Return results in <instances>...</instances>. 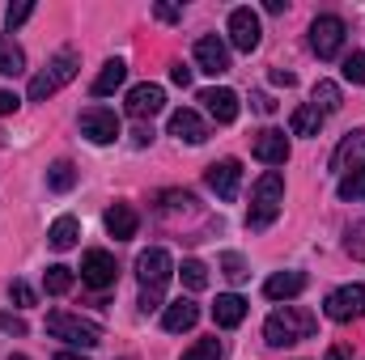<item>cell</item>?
Wrapping results in <instances>:
<instances>
[{
	"label": "cell",
	"mask_w": 365,
	"mask_h": 360,
	"mask_svg": "<svg viewBox=\"0 0 365 360\" xmlns=\"http://www.w3.org/2000/svg\"><path fill=\"white\" fill-rule=\"evenodd\" d=\"M47 186H51V191H73V186H77V166H73V162H56V166L47 170Z\"/></svg>",
	"instance_id": "cell-28"
},
{
	"label": "cell",
	"mask_w": 365,
	"mask_h": 360,
	"mask_svg": "<svg viewBox=\"0 0 365 360\" xmlns=\"http://www.w3.org/2000/svg\"><path fill=\"white\" fill-rule=\"evenodd\" d=\"M170 81H175V85H191V68H170Z\"/></svg>",
	"instance_id": "cell-40"
},
{
	"label": "cell",
	"mask_w": 365,
	"mask_h": 360,
	"mask_svg": "<svg viewBox=\"0 0 365 360\" xmlns=\"http://www.w3.org/2000/svg\"><path fill=\"white\" fill-rule=\"evenodd\" d=\"M344 21L336 17V13H327V17H314V26H310V51L319 55V60H336L340 55V47H344Z\"/></svg>",
	"instance_id": "cell-6"
},
{
	"label": "cell",
	"mask_w": 365,
	"mask_h": 360,
	"mask_svg": "<svg viewBox=\"0 0 365 360\" xmlns=\"http://www.w3.org/2000/svg\"><path fill=\"white\" fill-rule=\"evenodd\" d=\"M302 292H306V271H276L264 284V297H272V301H293Z\"/></svg>",
	"instance_id": "cell-17"
},
{
	"label": "cell",
	"mask_w": 365,
	"mask_h": 360,
	"mask_svg": "<svg viewBox=\"0 0 365 360\" xmlns=\"http://www.w3.org/2000/svg\"><path fill=\"white\" fill-rule=\"evenodd\" d=\"M102 221H106V233H110V238H119V242L136 238V229H140V216H136V208H132V203H110Z\"/></svg>",
	"instance_id": "cell-15"
},
{
	"label": "cell",
	"mask_w": 365,
	"mask_h": 360,
	"mask_svg": "<svg viewBox=\"0 0 365 360\" xmlns=\"http://www.w3.org/2000/svg\"><path fill=\"white\" fill-rule=\"evenodd\" d=\"M30 13H34V4H30V0H17V4H9V9H4V21H9V30H17V26L30 17Z\"/></svg>",
	"instance_id": "cell-34"
},
{
	"label": "cell",
	"mask_w": 365,
	"mask_h": 360,
	"mask_svg": "<svg viewBox=\"0 0 365 360\" xmlns=\"http://www.w3.org/2000/svg\"><path fill=\"white\" fill-rule=\"evenodd\" d=\"M259 17H255V9H234L230 13V43L238 47V51H255L259 47Z\"/></svg>",
	"instance_id": "cell-10"
},
{
	"label": "cell",
	"mask_w": 365,
	"mask_h": 360,
	"mask_svg": "<svg viewBox=\"0 0 365 360\" xmlns=\"http://www.w3.org/2000/svg\"><path fill=\"white\" fill-rule=\"evenodd\" d=\"M170 136H179L187 144H204V140H208V123H204L195 110H175V115H170Z\"/></svg>",
	"instance_id": "cell-19"
},
{
	"label": "cell",
	"mask_w": 365,
	"mask_h": 360,
	"mask_svg": "<svg viewBox=\"0 0 365 360\" xmlns=\"http://www.w3.org/2000/svg\"><path fill=\"white\" fill-rule=\"evenodd\" d=\"M349 162L357 166V162H365V127H357V132H349L344 140H340V149L331 153V170H349Z\"/></svg>",
	"instance_id": "cell-20"
},
{
	"label": "cell",
	"mask_w": 365,
	"mask_h": 360,
	"mask_svg": "<svg viewBox=\"0 0 365 360\" xmlns=\"http://www.w3.org/2000/svg\"><path fill=\"white\" fill-rule=\"evenodd\" d=\"M195 64L208 77H221V73H230V47L217 34H204V38H195Z\"/></svg>",
	"instance_id": "cell-11"
},
{
	"label": "cell",
	"mask_w": 365,
	"mask_h": 360,
	"mask_svg": "<svg viewBox=\"0 0 365 360\" xmlns=\"http://www.w3.org/2000/svg\"><path fill=\"white\" fill-rule=\"evenodd\" d=\"M9 360H30V356H9Z\"/></svg>",
	"instance_id": "cell-45"
},
{
	"label": "cell",
	"mask_w": 365,
	"mask_h": 360,
	"mask_svg": "<svg viewBox=\"0 0 365 360\" xmlns=\"http://www.w3.org/2000/svg\"><path fill=\"white\" fill-rule=\"evenodd\" d=\"M170 275H175V259H170V250H162V246H149V250L136 259V280H140V309H145V314L162 305Z\"/></svg>",
	"instance_id": "cell-1"
},
{
	"label": "cell",
	"mask_w": 365,
	"mask_h": 360,
	"mask_svg": "<svg viewBox=\"0 0 365 360\" xmlns=\"http://www.w3.org/2000/svg\"><path fill=\"white\" fill-rule=\"evenodd\" d=\"M77 238H81V225H77V216H60V221L47 229V242H51L56 250H73V246H77Z\"/></svg>",
	"instance_id": "cell-23"
},
{
	"label": "cell",
	"mask_w": 365,
	"mask_h": 360,
	"mask_svg": "<svg viewBox=\"0 0 365 360\" xmlns=\"http://www.w3.org/2000/svg\"><path fill=\"white\" fill-rule=\"evenodd\" d=\"M0 331H9V335H26V322H21L17 314H0Z\"/></svg>",
	"instance_id": "cell-37"
},
{
	"label": "cell",
	"mask_w": 365,
	"mask_h": 360,
	"mask_svg": "<svg viewBox=\"0 0 365 360\" xmlns=\"http://www.w3.org/2000/svg\"><path fill=\"white\" fill-rule=\"evenodd\" d=\"M204 182H208V191L217 195V199H238V186H242V166L234 162V157H225V162H217V166H208V174H204Z\"/></svg>",
	"instance_id": "cell-9"
},
{
	"label": "cell",
	"mask_w": 365,
	"mask_h": 360,
	"mask_svg": "<svg viewBox=\"0 0 365 360\" xmlns=\"http://www.w3.org/2000/svg\"><path fill=\"white\" fill-rule=\"evenodd\" d=\"M26 68V55H21V47L9 38V34H0V77H17Z\"/></svg>",
	"instance_id": "cell-26"
},
{
	"label": "cell",
	"mask_w": 365,
	"mask_h": 360,
	"mask_svg": "<svg viewBox=\"0 0 365 360\" xmlns=\"http://www.w3.org/2000/svg\"><path fill=\"white\" fill-rule=\"evenodd\" d=\"M344 246H349V255H353V259H365V221L349 229V242H344Z\"/></svg>",
	"instance_id": "cell-35"
},
{
	"label": "cell",
	"mask_w": 365,
	"mask_h": 360,
	"mask_svg": "<svg viewBox=\"0 0 365 360\" xmlns=\"http://www.w3.org/2000/svg\"><path fill=\"white\" fill-rule=\"evenodd\" d=\"M77 68H81V55H77L73 47H64L60 55H51V64L30 81V102H47L51 93H60L73 77H77Z\"/></svg>",
	"instance_id": "cell-4"
},
{
	"label": "cell",
	"mask_w": 365,
	"mask_h": 360,
	"mask_svg": "<svg viewBox=\"0 0 365 360\" xmlns=\"http://www.w3.org/2000/svg\"><path fill=\"white\" fill-rule=\"evenodd\" d=\"M43 284H47V292H51V297H64V292L73 288V268H64V263L47 268V275H43Z\"/></svg>",
	"instance_id": "cell-29"
},
{
	"label": "cell",
	"mask_w": 365,
	"mask_h": 360,
	"mask_svg": "<svg viewBox=\"0 0 365 360\" xmlns=\"http://www.w3.org/2000/svg\"><path fill=\"white\" fill-rule=\"evenodd\" d=\"M200 322V305L191 301V297H179V301H170L166 309H162V327L170 331V335H179V331H191Z\"/></svg>",
	"instance_id": "cell-16"
},
{
	"label": "cell",
	"mask_w": 365,
	"mask_h": 360,
	"mask_svg": "<svg viewBox=\"0 0 365 360\" xmlns=\"http://www.w3.org/2000/svg\"><path fill=\"white\" fill-rule=\"evenodd\" d=\"M17 106H21V97H17V93H13V90H0V115H13Z\"/></svg>",
	"instance_id": "cell-38"
},
{
	"label": "cell",
	"mask_w": 365,
	"mask_h": 360,
	"mask_svg": "<svg viewBox=\"0 0 365 360\" xmlns=\"http://www.w3.org/2000/svg\"><path fill=\"white\" fill-rule=\"evenodd\" d=\"M123 81H128V64H123V60H106V64H102V73L93 77V93H98V97H106V93L119 90Z\"/></svg>",
	"instance_id": "cell-22"
},
{
	"label": "cell",
	"mask_w": 365,
	"mask_h": 360,
	"mask_svg": "<svg viewBox=\"0 0 365 360\" xmlns=\"http://www.w3.org/2000/svg\"><path fill=\"white\" fill-rule=\"evenodd\" d=\"M115 255H106V250H86V259H81V280L90 284V288H110L115 284Z\"/></svg>",
	"instance_id": "cell-13"
},
{
	"label": "cell",
	"mask_w": 365,
	"mask_h": 360,
	"mask_svg": "<svg viewBox=\"0 0 365 360\" xmlns=\"http://www.w3.org/2000/svg\"><path fill=\"white\" fill-rule=\"evenodd\" d=\"M344 81H353V85H365V55H361V51H353V55L344 60Z\"/></svg>",
	"instance_id": "cell-33"
},
{
	"label": "cell",
	"mask_w": 365,
	"mask_h": 360,
	"mask_svg": "<svg viewBox=\"0 0 365 360\" xmlns=\"http://www.w3.org/2000/svg\"><path fill=\"white\" fill-rule=\"evenodd\" d=\"M9 297H13L17 305H34V288H30V284H21V280L9 288Z\"/></svg>",
	"instance_id": "cell-36"
},
{
	"label": "cell",
	"mask_w": 365,
	"mask_h": 360,
	"mask_svg": "<svg viewBox=\"0 0 365 360\" xmlns=\"http://www.w3.org/2000/svg\"><path fill=\"white\" fill-rule=\"evenodd\" d=\"M323 314H327L331 322H353V318H361L365 314V288L361 284H344V288L327 292Z\"/></svg>",
	"instance_id": "cell-7"
},
{
	"label": "cell",
	"mask_w": 365,
	"mask_h": 360,
	"mask_svg": "<svg viewBox=\"0 0 365 360\" xmlns=\"http://www.w3.org/2000/svg\"><path fill=\"white\" fill-rule=\"evenodd\" d=\"M200 102H204V110H208L217 123H234V119H238V93L234 90H204Z\"/></svg>",
	"instance_id": "cell-18"
},
{
	"label": "cell",
	"mask_w": 365,
	"mask_h": 360,
	"mask_svg": "<svg viewBox=\"0 0 365 360\" xmlns=\"http://www.w3.org/2000/svg\"><path fill=\"white\" fill-rule=\"evenodd\" d=\"M310 106L327 119V115H336L340 110V85L336 81H319L314 90H310Z\"/></svg>",
	"instance_id": "cell-25"
},
{
	"label": "cell",
	"mask_w": 365,
	"mask_h": 360,
	"mask_svg": "<svg viewBox=\"0 0 365 360\" xmlns=\"http://www.w3.org/2000/svg\"><path fill=\"white\" fill-rule=\"evenodd\" d=\"M289 127H293V136H319L323 115H319L314 106H297V110H293V119H289Z\"/></svg>",
	"instance_id": "cell-27"
},
{
	"label": "cell",
	"mask_w": 365,
	"mask_h": 360,
	"mask_svg": "<svg viewBox=\"0 0 365 360\" xmlns=\"http://www.w3.org/2000/svg\"><path fill=\"white\" fill-rule=\"evenodd\" d=\"M314 314L310 309H297V305H280L276 314H268V322H264V339H268V348H289V344H302V339H310L314 335Z\"/></svg>",
	"instance_id": "cell-2"
},
{
	"label": "cell",
	"mask_w": 365,
	"mask_h": 360,
	"mask_svg": "<svg viewBox=\"0 0 365 360\" xmlns=\"http://www.w3.org/2000/svg\"><path fill=\"white\" fill-rule=\"evenodd\" d=\"M251 153H255L264 166H284V162H289V140H284V132H276V127H264V132L255 136Z\"/></svg>",
	"instance_id": "cell-14"
},
{
	"label": "cell",
	"mask_w": 365,
	"mask_h": 360,
	"mask_svg": "<svg viewBox=\"0 0 365 360\" xmlns=\"http://www.w3.org/2000/svg\"><path fill=\"white\" fill-rule=\"evenodd\" d=\"M323 360H344V352H340V348H331V352H327Z\"/></svg>",
	"instance_id": "cell-43"
},
{
	"label": "cell",
	"mask_w": 365,
	"mask_h": 360,
	"mask_svg": "<svg viewBox=\"0 0 365 360\" xmlns=\"http://www.w3.org/2000/svg\"><path fill=\"white\" fill-rule=\"evenodd\" d=\"M272 85H284V90H289V85H293V73H280V68H276V73H272Z\"/></svg>",
	"instance_id": "cell-41"
},
{
	"label": "cell",
	"mask_w": 365,
	"mask_h": 360,
	"mask_svg": "<svg viewBox=\"0 0 365 360\" xmlns=\"http://www.w3.org/2000/svg\"><path fill=\"white\" fill-rule=\"evenodd\" d=\"M158 17H162V21H179L182 9H179V4H158Z\"/></svg>",
	"instance_id": "cell-39"
},
{
	"label": "cell",
	"mask_w": 365,
	"mask_h": 360,
	"mask_svg": "<svg viewBox=\"0 0 365 360\" xmlns=\"http://www.w3.org/2000/svg\"><path fill=\"white\" fill-rule=\"evenodd\" d=\"M221 271H225V275H230L234 284L251 275V271H247V259H242V255H234V250H225V255H221Z\"/></svg>",
	"instance_id": "cell-32"
},
{
	"label": "cell",
	"mask_w": 365,
	"mask_h": 360,
	"mask_svg": "<svg viewBox=\"0 0 365 360\" xmlns=\"http://www.w3.org/2000/svg\"><path fill=\"white\" fill-rule=\"evenodd\" d=\"M47 335H51V339H64V344H73V348H98V344H102V327H98V322L77 318V314H64V309L47 314Z\"/></svg>",
	"instance_id": "cell-5"
},
{
	"label": "cell",
	"mask_w": 365,
	"mask_h": 360,
	"mask_svg": "<svg viewBox=\"0 0 365 360\" xmlns=\"http://www.w3.org/2000/svg\"><path fill=\"white\" fill-rule=\"evenodd\" d=\"M336 191H340V199H349V203H365V162H357L353 170H344Z\"/></svg>",
	"instance_id": "cell-24"
},
{
	"label": "cell",
	"mask_w": 365,
	"mask_h": 360,
	"mask_svg": "<svg viewBox=\"0 0 365 360\" xmlns=\"http://www.w3.org/2000/svg\"><path fill=\"white\" fill-rule=\"evenodd\" d=\"M182 360H221V339H200L195 348H187Z\"/></svg>",
	"instance_id": "cell-31"
},
{
	"label": "cell",
	"mask_w": 365,
	"mask_h": 360,
	"mask_svg": "<svg viewBox=\"0 0 365 360\" xmlns=\"http://www.w3.org/2000/svg\"><path fill=\"white\" fill-rule=\"evenodd\" d=\"M162 106H166V90H162V85H153V81H145V85H132V90H128V115H132V119H153Z\"/></svg>",
	"instance_id": "cell-12"
},
{
	"label": "cell",
	"mask_w": 365,
	"mask_h": 360,
	"mask_svg": "<svg viewBox=\"0 0 365 360\" xmlns=\"http://www.w3.org/2000/svg\"><path fill=\"white\" fill-rule=\"evenodd\" d=\"M56 360H86V356H77V352H60Z\"/></svg>",
	"instance_id": "cell-44"
},
{
	"label": "cell",
	"mask_w": 365,
	"mask_h": 360,
	"mask_svg": "<svg viewBox=\"0 0 365 360\" xmlns=\"http://www.w3.org/2000/svg\"><path fill=\"white\" fill-rule=\"evenodd\" d=\"M242 318H247V301H242L238 292H221V297H217V305H212V322L230 331V327H238Z\"/></svg>",
	"instance_id": "cell-21"
},
{
	"label": "cell",
	"mask_w": 365,
	"mask_h": 360,
	"mask_svg": "<svg viewBox=\"0 0 365 360\" xmlns=\"http://www.w3.org/2000/svg\"><path fill=\"white\" fill-rule=\"evenodd\" d=\"M280 203H284V179L268 170L264 179L255 182L251 191V212H247V229H268L276 216H280Z\"/></svg>",
	"instance_id": "cell-3"
},
{
	"label": "cell",
	"mask_w": 365,
	"mask_h": 360,
	"mask_svg": "<svg viewBox=\"0 0 365 360\" xmlns=\"http://www.w3.org/2000/svg\"><path fill=\"white\" fill-rule=\"evenodd\" d=\"M81 136H86L90 144H110V140L119 136V119H115V110H106V106H90V110H81Z\"/></svg>",
	"instance_id": "cell-8"
},
{
	"label": "cell",
	"mask_w": 365,
	"mask_h": 360,
	"mask_svg": "<svg viewBox=\"0 0 365 360\" xmlns=\"http://www.w3.org/2000/svg\"><path fill=\"white\" fill-rule=\"evenodd\" d=\"M255 106H259V110H276V102L268 97V93H259V97H255Z\"/></svg>",
	"instance_id": "cell-42"
},
{
	"label": "cell",
	"mask_w": 365,
	"mask_h": 360,
	"mask_svg": "<svg viewBox=\"0 0 365 360\" xmlns=\"http://www.w3.org/2000/svg\"><path fill=\"white\" fill-rule=\"evenodd\" d=\"M179 275H182V284L191 288V292H200V288H208V268L200 263V259H187L179 268Z\"/></svg>",
	"instance_id": "cell-30"
}]
</instances>
